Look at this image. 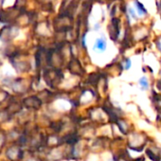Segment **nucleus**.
Instances as JSON below:
<instances>
[{
    "instance_id": "obj_1",
    "label": "nucleus",
    "mask_w": 161,
    "mask_h": 161,
    "mask_svg": "<svg viewBox=\"0 0 161 161\" xmlns=\"http://www.w3.org/2000/svg\"><path fill=\"white\" fill-rule=\"evenodd\" d=\"M44 79L46 84L50 87H57L63 80V73L60 69L51 68L47 69L44 73Z\"/></svg>"
},
{
    "instance_id": "obj_2",
    "label": "nucleus",
    "mask_w": 161,
    "mask_h": 161,
    "mask_svg": "<svg viewBox=\"0 0 161 161\" xmlns=\"http://www.w3.org/2000/svg\"><path fill=\"white\" fill-rule=\"evenodd\" d=\"M25 152L21 145L13 143L6 149V157L9 161H23Z\"/></svg>"
},
{
    "instance_id": "obj_3",
    "label": "nucleus",
    "mask_w": 161,
    "mask_h": 161,
    "mask_svg": "<svg viewBox=\"0 0 161 161\" xmlns=\"http://www.w3.org/2000/svg\"><path fill=\"white\" fill-rule=\"evenodd\" d=\"M10 86L13 91L17 95H23L28 93V91L31 88V83H28V80L24 78H18L14 80Z\"/></svg>"
},
{
    "instance_id": "obj_4",
    "label": "nucleus",
    "mask_w": 161,
    "mask_h": 161,
    "mask_svg": "<svg viewBox=\"0 0 161 161\" xmlns=\"http://www.w3.org/2000/svg\"><path fill=\"white\" fill-rule=\"evenodd\" d=\"M42 101L39 99L38 96H30L28 98L23 99L22 101V105L23 107H26L27 109L30 110H39L42 106Z\"/></svg>"
},
{
    "instance_id": "obj_5",
    "label": "nucleus",
    "mask_w": 161,
    "mask_h": 161,
    "mask_svg": "<svg viewBox=\"0 0 161 161\" xmlns=\"http://www.w3.org/2000/svg\"><path fill=\"white\" fill-rule=\"evenodd\" d=\"M68 70L71 72V74L73 75H78V76H83L85 71L82 67V64H80V63L76 60V59H73L69 62L68 64Z\"/></svg>"
},
{
    "instance_id": "obj_6",
    "label": "nucleus",
    "mask_w": 161,
    "mask_h": 161,
    "mask_svg": "<svg viewBox=\"0 0 161 161\" xmlns=\"http://www.w3.org/2000/svg\"><path fill=\"white\" fill-rule=\"evenodd\" d=\"M7 140H8V136H7L6 132L3 131L2 129H0V153H1L4 147L6 146Z\"/></svg>"
},
{
    "instance_id": "obj_7",
    "label": "nucleus",
    "mask_w": 161,
    "mask_h": 161,
    "mask_svg": "<svg viewBox=\"0 0 161 161\" xmlns=\"http://www.w3.org/2000/svg\"><path fill=\"white\" fill-rule=\"evenodd\" d=\"M94 48H97L99 49L100 51H104L105 48H106V42L104 39L103 38H100L96 41V44H95V47Z\"/></svg>"
},
{
    "instance_id": "obj_8",
    "label": "nucleus",
    "mask_w": 161,
    "mask_h": 161,
    "mask_svg": "<svg viewBox=\"0 0 161 161\" xmlns=\"http://www.w3.org/2000/svg\"><path fill=\"white\" fill-rule=\"evenodd\" d=\"M10 98V94L3 90L2 88H0V105H1L4 102H6Z\"/></svg>"
},
{
    "instance_id": "obj_9",
    "label": "nucleus",
    "mask_w": 161,
    "mask_h": 161,
    "mask_svg": "<svg viewBox=\"0 0 161 161\" xmlns=\"http://www.w3.org/2000/svg\"><path fill=\"white\" fill-rule=\"evenodd\" d=\"M139 84H140V86L144 88V89H147L148 88V82H147V79L146 78H141L140 80H139Z\"/></svg>"
},
{
    "instance_id": "obj_10",
    "label": "nucleus",
    "mask_w": 161,
    "mask_h": 161,
    "mask_svg": "<svg viewBox=\"0 0 161 161\" xmlns=\"http://www.w3.org/2000/svg\"><path fill=\"white\" fill-rule=\"evenodd\" d=\"M147 154L149 155V157H150L153 161H160V158L157 157V156H155L150 150H147Z\"/></svg>"
},
{
    "instance_id": "obj_11",
    "label": "nucleus",
    "mask_w": 161,
    "mask_h": 161,
    "mask_svg": "<svg viewBox=\"0 0 161 161\" xmlns=\"http://www.w3.org/2000/svg\"><path fill=\"white\" fill-rule=\"evenodd\" d=\"M130 66H131V61L129 59H127L125 61V69H129Z\"/></svg>"
}]
</instances>
